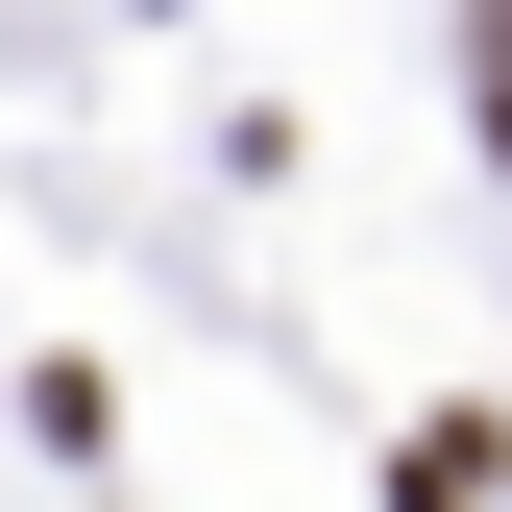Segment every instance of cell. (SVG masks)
<instances>
[{"label":"cell","instance_id":"cell-1","mask_svg":"<svg viewBox=\"0 0 512 512\" xmlns=\"http://www.w3.org/2000/svg\"><path fill=\"white\" fill-rule=\"evenodd\" d=\"M488 147H512V0H488Z\"/></svg>","mask_w":512,"mask_h":512}]
</instances>
